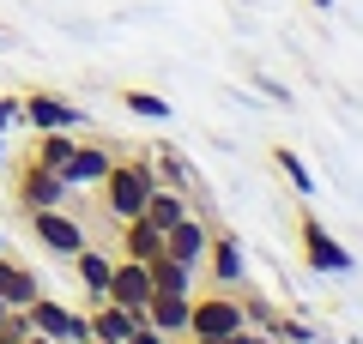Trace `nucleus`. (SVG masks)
<instances>
[{"label":"nucleus","instance_id":"1","mask_svg":"<svg viewBox=\"0 0 363 344\" xmlns=\"http://www.w3.org/2000/svg\"><path fill=\"white\" fill-rule=\"evenodd\" d=\"M97 188H104V212L121 224V217H140L145 200H152V188H164V181H157V169L145 157H116Z\"/></svg>","mask_w":363,"mask_h":344},{"label":"nucleus","instance_id":"2","mask_svg":"<svg viewBox=\"0 0 363 344\" xmlns=\"http://www.w3.org/2000/svg\"><path fill=\"white\" fill-rule=\"evenodd\" d=\"M242 326H248V302H236L224 290H206V296L188 302V338H200V344H218Z\"/></svg>","mask_w":363,"mask_h":344},{"label":"nucleus","instance_id":"3","mask_svg":"<svg viewBox=\"0 0 363 344\" xmlns=\"http://www.w3.org/2000/svg\"><path fill=\"white\" fill-rule=\"evenodd\" d=\"M18 314H25L30 332H43V338H55V344H91V320L73 314L67 302H55V296H37V302H25Z\"/></svg>","mask_w":363,"mask_h":344},{"label":"nucleus","instance_id":"4","mask_svg":"<svg viewBox=\"0 0 363 344\" xmlns=\"http://www.w3.org/2000/svg\"><path fill=\"white\" fill-rule=\"evenodd\" d=\"M67 181L55 176V169H43L37 157H18V169H13V200H18V212H43V205H67Z\"/></svg>","mask_w":363,"mask_h":344},{"label":"nucleus","instance_id":"5","mask_svg":"<svg viewBox=\"0 0 363 344\" xmlns=\"http://www.w3.org/2000/svg\"><path fill=\"white\" fill-rule=\"evenodd\" d=\"M297 236H303V260H309L315 272H333V278L357 272L351 248H345V242H333V229H327L321 217H309V212H303V217H297Z\"/></svg>","mask_w":363,"mask_h":344},{"label":"nucleus","instance_id":"6","mask_svg":"<svg viewBox=\"0 0 363 344\" xmlns=\"http://www.w3.org/2000/svg\"><path fill=\"white\" fill-rule=\"evenodd\" d=\"M18 115H25L37 133H79V127H85V109L67 103V97H55V91H43V85L18 97Z\"/></svg>","mask_w":363,"mask_h":344},{"label":"nucleus","instance_id":"7","mask_svg":"<svg viewBox=\"0 0 363 344\" xmlns=\"http://www.w3.org/2000/svg\"><path fill=\"white\" fill-rule=\"evenodd\" d=\"M30 217V236H37L49 254H61V260H73L79 248H85V224H79L67 205H43V212H25Z\"/></svg>","mask_w":363,"mask_h":344},{"label":"nucleus","instance_id":"8","mask_svg":"<svg viewBox=\"0 0 363 344\" xmlns=\"http://www.w3.org/2000/svg\"><path fill=\"white\" fill-rule=\"evenodd\" d=\"M109 164H116V151H109V145L79 139L73 157H67V169H61V181H67V188H97V181L109 176Z\"/></svg>","mask_w":363,"mask_h":344},{"label":"nucleus","instance_id":"9","mask_svg":"<svg viewBox=\"0 0 363 344\" xmlns=\"http://www.w3.org/2000/svg\"><path fill=\"white\" fill-rule=\"evenodd\" d=\"M206 242H212V229L200 224L194 212L176 217V224L164 229V254H169V260H182V266H200V260H206Z\"/></svg>","mask_w":363,"mask_h":344},{"label":"nucleus","instance_id":"10","mask_svg":"<svg viewBox=\"0 0 363 344\" xmlns=\"http://www.w3.org/2000/svg\"><path fill=\"white\" fill-rule=\"evenodd\" d=\"M85 320H91V338H109V344H121V338H128L133 326H145V314H140V308L116 302V296H104V302L91 308Z\"/></svg>","mask_w":363,"mask_h":344},{"label":"nucleus","instance_id":"11","mask_svg":"<svg viewBox=\"0 0 363 344\" xmlns=\"http://www.w3.org/2000/svg\"><path fill=\"white\" fill-rule=\"evenodd\" d=\"M109 296H116V302H128V308H145V302H152V266L121 254L116 272H109Z\"/></svg>","mask_w":363,"mask_h":344},{"label":"nucleus","instance_id":"12","mask_svg":"<svg viewBox=\"0 0 363 344\" xmlns=\"http://www.w3.org/2000/svg\"><path fill=\"white\" fill-rule=\"evenodd\" d=\"M188 302H194V296H176V290H152V302H145L140 314H145V326H157L164 338H182V332H188Z\"/></svg>","mask_w":363,"mask_h":344},{"label":"nucleus","instance_id":"13","mask_svg":"<svg viewBox=\"0 0 363 344\" xmlns=\"http://www.w3.org/2000/svg\"><path fill=\"white\" fill-rule=\"evenodd\" d=\"M37 296H43L37 272H30L25 260H13L6 248H0V302H6V308H25V302H37Z\"/></svg>","mask_w":363,"mask_h":344},{"label":"nucleus","instance_id":"14","mask_svg":"<svg viewBox=\"0 0 363 344\" xmlns=\"http://www.w3.org/2000/svg\"><path fill=\"white\" fill-rule=\"evenodd\" d=\"M121 254H128V260H145V266H152V260L164 254V229L145 224V217H121Z\"/></svg>","mask_w":363,"mask_h":344},{"label":"nucleus","instance_id":"15","mask_svg":"<svg viewBox=\"0 0 363 344\" xmlns=\"http://www.w3.org/2000/svg\"><path fill=\"white\" fill-rule=\"evenodd\" d=\"M206 266H212V278H218V290L242 284V248H236V236H212L206 242Z\"/></svg>","mask_w":363,"mask_h":344},{"label":"nucleus","instance_id":"16","mask_svg":"<svg viewBox=\"0 0 363 344\" xmlns=\"http://www.w3.org/2000/svg\"><path fill=\"white\" fill-rule=\"evenodd\" d=\"M73 266H79V284H85V290H91V302H104V296H109V272H116V260H109V254H97V248H79V254H73Z\"/></svg>","mask_w":363,"mask_h":344},{"label":"nucleus","instance_id":"17","mask_svg":"<svg viewBox=\"0 0 363 344\" xmlns=\"http://www.w3.org/2000/svg\"><path fill=\"white\" fill-rule=\"evenodd\" d=\"M145 224H157V229H169L176 217H188V200H182V188H152V200H145Z\"/></svg>","mask_w":363,"mask_h":344},{"label":"nucleus","instance_id":"18","mask_svg":"<svg viewBox=\"0 0 363 344\" xmlns=\"http://www.w3.org/2000/svg\"><path fill=\"white\" fill-rule=\"evenodd\" d=\"M73 145H79V133H37L30 157H37L43 169H55V176H61V169H67V157H73Z\"/></svg>","mask_w":363,"mask_h":344},{"label":"nucleus","instance_id":"19","mask_svg":"<svg viewBox=\"0 0 363 344\" xmlns=\"http://www.w3.org/2000/svg\"><path fill=\"white\" fill-rule=\"evenodd\" d=\"M188 284H194V266H182V260H169V254L152 260V290H176V296H188Z\"/></svg>","mask_w":363,"mask_h":344},{"label":"nucleus","instance_id":"20","mask_svg":"<svg viewBox=\"0 0 363 344\" xmlns=\"http://www.w3.org/2000/svg\"><path fill=\"white\" fill-rule=\"evenodd\" d=\"M121 109L140 115V121H169V103L157 91H121Z\"/></svg>","mask_w":363,"mask_h":344},{"label":"nucleus","instance_id":"21","mask_svg":"<svg viewBox=\"0 0 363 344\" xmlns=\"http://www.w3.org/2000/svg\"><path fill=\"white\" fill-rule=\"evenodd\" d=\"M272 164L285 169V181H291L297 193H315V176H309V164H303V157L291 151V145H272Z\"/></svg>","mask_w":363,"mask_h":344},{"label":"nucleus","instance_id":"22","mask_svg":"<svg viewBox=\"0 0 363 344\" xmlns=\"http://www.w3.org/2000/svg\"><path fill=\"white\" fill-rule=\"evenodd\" d=\"M145 164L157 169V181H164V188H188V164H182V157L169 151V145H157V151L145 157Z\"/></svg>","mask_w":363,"mask_h":344},{"label":"nucleus","instance_id":"23","mask_svg":"<svg viewBox=\"0 0 363 344\" xmlns=\"http://www.w3.org/2000/svg\"><path fill=\"white\" fill-rule=\"evenodd\" d=\"M25 115H18V97H0V133H13Z\"/></svg>","mask_w":363,"mask_h":344},{"label":"nucleus","instance_id":"24","mask_svg":"<svg viewBox=\"0 0 363 344\" xmlns=\"http://www.w3.org/2000/svg\"><path fill=\"white\" fill-rule=\"evenodd\" d=\"M121 344H169V338H164V332H157V326H133V332H128V338H121Z\"/></svg>","mask_w":363,"mask_h":344},{"label":"nucleus","instance_id":"25","mask_svg":"<svg viewBox=\"0 0 363 344\" xmlns=\"http://www.w3.org/2000/svg\"><path fill=\"white\" fill-rule=\"evenodd\" d=\"M267 326H279V332H285V338H297V344H309V326H303V320H267Z\"/></svg>","mask_w":363,"mask_h":344},{"label":"nucleus","instance_id":"26","mask_svg":"<svg viewBox=\"0 0 363 344\" xmlns=\"http://www.w3.org/2000/svg\"><path fill=\"white\" fill-rule=\"evenodd\" d=\"M218 344H260V338H255V332L242 326V332H230V338H218Z\"/></svg>","mask_w":363,"mask_h":344},{"label":"nucleus","instance_id":"27","mask_svg":"<svg viewBox=\"0 0 363 344\" xmlns=\"http://www.w3.org/2000/svg\"><path fill=\"white\" fill-rule=\"evenodd\" d=\"M25 344H55V338H43V332H25Z\"/></svg>","mask_w":363,"mask_h":344},{"label":"nucleus","instance_id":"28","mask_svg":"<svg viewBox=\"0 0 363 344\" xmlns=\"http://www.w3.org/2000/svg\"><path fill=\"white\" fill-rule=\"evenodd\" d=\"M6 320H13V308H6V302H0V332H6Z\"/></svg>","mask_w":363,"mask_h":344},{"label":"nucleus","instance_id":"29","mask_svg":"<svg viewBox=\"0 0 363 344\" xmlns=\"http://www.w3.org/2000/svg\"><path fill=\"white\" fill-rule=\"evenodd\" d=\"M0 169H6V133H0Z\"/></svg>","mask_w":363,"mask_h":344},{"label":"nucleus","instance_id":"30","mask_svg":"<svg viewBox=\"0 0 363 344\" xmlns=\"http://www.w3.org/2000/svg\"><path fill=\"white\" fill-rule=\"evenodd\" d=\"M169 344H200V338H188V332H182V338H169Z\"/></svg>","mask_w":363,"mask_h":344},{"label":"nucleus","instance_id":"31","mask_svg":"<svg viewBox=\"0 0 363 344\" xmlns=\"http://www.w3.org/2000/svg\"><path fill=\"white\" fill-rule=\"evenodd\" d=\"M309 6H321V13H327V6H333V0H309Z\"/></svg>","mask_w":363,"mask_h":344},{"label":"nucleus","instance_id":"32","mask_svg":"<svg viewBox=\"0 0 363 344\" xmlns=\"http://www.w3.org/2000/svg\"><path fill=\"white\" fill-rule=\"evenodd\" d=\"M91 344H109V338H91Z\"/></svg>","mask_w":363,"mask_h":344},{"label":"nucleus","instance_id":"33","mask_svg":"<svg viewBox=\"0 0 363 344\" xmlns=\"http://www.w3.org/2000/svg\"><path fill=\"white\" fill-rule=\"evenodd\" d=\"M0 42H6V30H0Z\"/></svg>","mask_w":363,"mask_h":344}]
</instances>
